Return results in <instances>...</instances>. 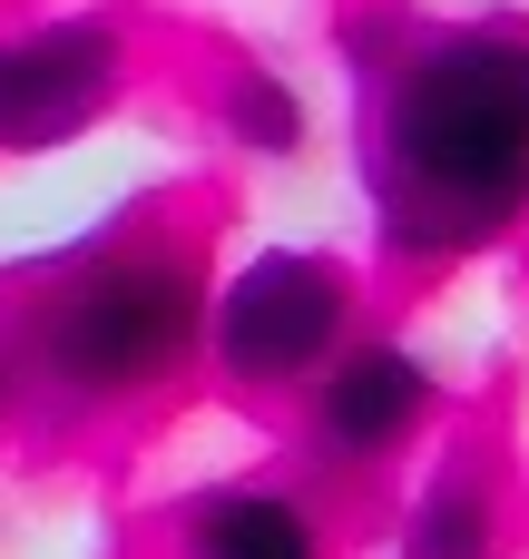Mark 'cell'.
<instances>
[{
	"label": "cell",
	"instance_id": "277c9868",
	"mask_svg": "<svg viewBox=\"0 0 529 559\" xmlns=\"http://www.w3.org/2000/svg\"><path fill=\"white\" fill-rule=\"evenodd\" d=\"M118 88V39L88 20L59 29H20L0 39V147H59L79 138Z\"/></svg>",
	"mask_w": 529,
	"mask_h": 559
},
{
	"label": "cell",
	"instance_id": "ba28073f",
	"mask_svg": "<svg viewBox=\"0 0 529 559\" xmlns=\"http://www.w3.org/2000/svg\"><path fill=\"white\" fill-rule=\"evenodd\" d=\"M226 128H236L245 147H265V157H285V147L304 138V108H294V98H285V88L265 79V69H245V79L226 88Z\"/></svg>",
	"mask_w": 529,
	"mask_h": 559
},
{
	"label": "cell",
	"instance_id": "8992f818",
	"mask_svg": "<svg viewBox=\"0 0 529 559\" xmlns=\"http://www.w3.org/2000/svg\"><path fill=\"white\" fill-rule=\"evenodd\" d=\"M187 559H324V540L285 491H216L187 521Z\"/></svg>",
	"mask_w": 529,
	"mask_h": 559
},
{
	"label": "cell",
	"instance_id": "5b68a950",
	"mask_svg": "<svg viewBox=\"0 0 529 559\" xmlns=\"http://www.w3.org/2000/svg\"><path fill=\"white\" fill-rule=\"evenodd\" d=\"M422 403H432V373L402 354V344H363V354H344L324 383H314V432L334 442V452H393L412 423H422Z\"/></svg>",
	"mask_w": 529,
	"mask_h": 559
},
{
	"label": "cell",
	"instance_id": "52a82bcc",
	"mask_svg": "<svg viewBox=\"0 0 529 559\" xmlns=\"http://www.w3.org/2000/svg\"><path fill=\"white\" fill-rule=\"evenodd\" d=\"M402 559H491V501L471 481H442L412 521V550Z\"/></svg>",
	"mask_w": 529,
	"mask_h": 559
},
{
	"label": "cell",
	"instance_id": "6da1fadb",
	"mask_svg": "<svg viewBox=\"0 0 529 559\" xmlns=\"http://www.w3.org/2000/svg\"><path fill=\"white\" fill-rule=\"evenodd\" d=\"M383 236L412 255L491 246L529 216V39L452 29L432 39L373 128Z\"/></svg>",
	"mask_w": 529,
	"mask_h": 559
},
{
	"label": "cell",
	"instance_id": "3957f363",
	"mask_svg": "<svg viewBox=\"0 0 529 559\" xmlns=\"http://www.w3.org/2000/svg\"><path fill=\"white\" fill-rule=\"evenodd\" d=\"M344 265L324 255H255L216 305H206V334H216V364L236 383H304L334 344H344Z\"/></svg>",
	"mask_w": 529,
	"mask_h": 559
},
{
	"label": "cell",
	"instance_id": "7a4b0ae2",
	"mask_svg": "<svg viewBox=\"0 0 529 559\" xmlns=\"http://www.w3.org/2000/svg\"><path fill=\"white\" fill-rule=\"evenodd\" d=\"M196 334H206V295L177 255H108L79 285H59V305L39 314V373L108 403L177 373Z\"/></svg>",
	"mask_w": 529,
	"mask_h": 559
}]
</instances>
